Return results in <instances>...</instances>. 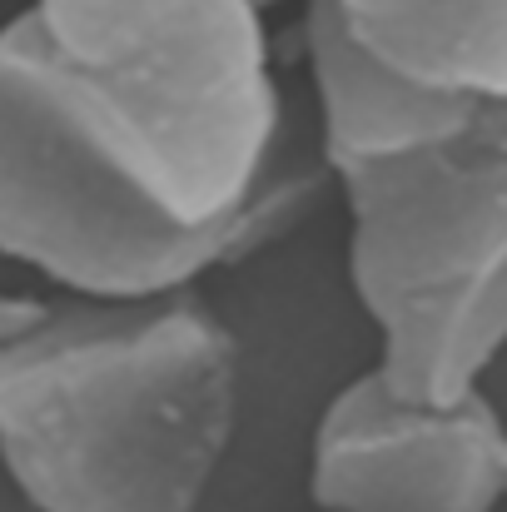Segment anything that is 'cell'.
I'll list each match as a JSON object with an SVG mask.
<instances>
[{
  "mask_svg": "<svg viewBox=\"0 0 507 512\" xmlns=\"http://www.w3.org/2000/svg\"><path fill=\"white\" fill-rule=\"evenodd\" d=\"M348 194V274L408 403L478 388L507 324V125L458 140L338 160Z\"/></svg>",
  "mask_w": 507,
  "mask_h": 512,
  "instance_id": "3957f363",
  "label": "cell"
},
{
  "mask_svg": "<svg viewBox=\"0 0 507 512\" xmlns=\"http://www.w3.org/2000/svg\"><path fill=\"white\" fill-rule=\"evenodd\" d=\"M324 160L507 125V0H309Z\"/></svg>",
  "mask_w": 507,
  "mask_h": 512,
  "instance_id": "277c9868",
  "label": "cell"
},
{
  "mask_svg": "<svg viewBox=\"0 0 507 512\" xmlns=\"http://www.w3.org/2000/svg\"><path fill=\"white\" fill-rule=\"evenodd\" d=\"M507 443L493 403H408L378 373L353 378L319 418L309 488L324 512H493Z\"/></svg>",
  "mask_w": 507,
  "mask_h": 512,
  "instance_id": "5b68a950",
  "label": "cell"
},
{
  "mask_svg": "<svg viewBox=\"0 0 507 512\" xmlns=\"http://www.w3.org/2000/svg\"><path fill=\"white\" fill-rule=\"evenodd\" d=\"M299 194L254 0H30L0 25V254L50 284H194Z\"/></svg>",
  "mask_w": 507,
  "mask_h": 512,
  "instance_id": "6da1fadb",
  "label": "cell"
},
{
  "mask_svg": "<svg viewBox=\"0 0 507 512\" xmlns=\"http://www.w3.org/2000/svg\"><path fill=\"white\" fill-rule=\"evenodd\" d=\"M254 5H259V10H269V5H279V0H254Z\"/></svg>",
  "mask_w": 507,
  "mask_h": 512,
  "instance_id": "8992f818",
  "label": "cell"
},
{
  "mask_svg": "<svg viewBox=\"0 0 507 512\" xmlns=\"http://www.w3.org/2000/svg\"><path fill=\"white\" fill-rule=\"evenodd\" d=\"M239 408V343L194 284L0 294V463L35 512H194Z\"/></svg>",
  "mask_w": 507,
  "mask_h": 512,
  "instance_id": "7a4b0ae2",
  "label": "cell"
}]
</instances>
